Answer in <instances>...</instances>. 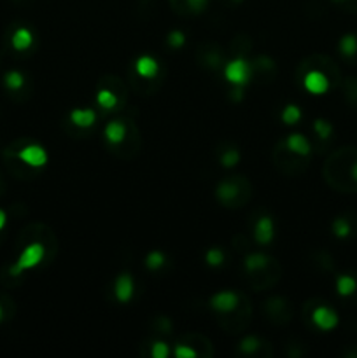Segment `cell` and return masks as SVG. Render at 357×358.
Returning <instances> with one entry per match:
<instances>
[{
  "label": "cell",
  "mask_w": 357,
  "mask_h": 358,
  "mask_svg": "<svg viewBox=\"0 0 357 358\" xmlns=\"http://www.w3.org/2000/svg\"><path fill=\"white\" fill-rule=\"evenodd\" d=\"M356 163L357 149L342 147V149L335 150L322 168V175L329 187L338 192H357V180L354 177Z\"/></svg>",
  "instance_id": "6da1fadb"
},
{
  "label": "cell",
  "mask_w": 357,
  "mask_h": 358,
  "mask_svg": "<svg viewBox=\"0 0 357 358\" xmlns=\"http://www.w3.org/2000/svg\"><path fill=\"white\" fill-rule=\"evenodd\" d=\"M217 199L227 208L244 206L251 198V184L245 177H230L217 185Z\"/></svg>",
  "instance_id": "7a4b0ae2"
},
{
  "label": "cell",
  "mask_w": 357,
  "mask_h": 358,
  "mask_svg": "<svg viewBox=\"0 0 357 358\" xmlns=\"http://www.w3.org/2000/svg\"><path fill=\"white\" fill-rule=\"evenodd\" d=\"M308 156H301L290 150L286 142H280L275 149V166L282 171L284 175H300L307 170Z\"/></svg>",
  "instance_id": "3957f363"
},
{
  "label": "cell",
  "mask_w": 357,
  "mask_h": 358,
  "mask_svg": "<svg viewBox=\"0 0 357 358\" xmlns=\"http://www.w3.org/2000/svg\"><path fill=\"white\" fill-rule=\"evenodd\" d=\"M34 241H38V243L44 245L46 257H48V252L52 254V250L56 252V247H58V241H56L52 231H49L42 224H34V226H28L27 229L21 231L20 238H18V247L23 248V245L27 247L28 243H34Z\"/></svg>",
  "instance_id": "277c9868"
},
{
  "label": "cell",
  "mask_w": 357,
  "mask_h": 358,
  "mask_svg": "<svg viewBox=\"0 0 357 358\" xmlns=\"http://www.w3.org/2000/svg\"><path fill=\"white\" fill-rule=\"evenodd\" d=\"M247 273H248V282H251V285L254 287L255 290H266L279 282L280 275H282V268H280V264L275 261V259L270 257V261L266 262L262 268L254 269V271H247Z\"/></svg>",
  "instance_id": "5b68a950"
},
{
  "label": "cell",
  "mask_w": 357,
  "mask_h": 358,
  "mask_svg": "<svg viewBox=\"0 0 357 358\" xmlns=\"http://www.w3.org/2000/svg\"><path fill=\"white\" fill-rule=\"evenodd\" d=\"M308 70H321L326 77L329 79L331 86H338L340 79V69L336 66V63L332 62L331 58H328L326 55H312L304 59L303 63L300 65V73H307Z\"/></svg>",
  "instance_id": "8992f818"
},
{
  "label": "cell",
  "mask_w": 357,
  "mask_h": 358,
  "mask_svg": "<svg viewBox=\"0 0 357 358\" xmlns=\"http://www.w3.org/2000/svg\"><path fill=\"white\" fill-rule=\"evenodd\" d=\"M42 259H46V247L38 241H34V243H28L27 247H23V252H21L20 259H18L16 264L10 268V275L18 276L24 269H30L34 266L41 264Z\"/></svg>",
  "instance_id": "52a82bcc"
},
{
  "label": "cell",
  "mask_w": 357,
  "mask_h": 358,
  "mask_svg": "<svg viewBox=\"0 0 357 358\" xmlns=\"http://www.w3.org/2000/svg\"><path fill=\"white\" fill-rule=\"evenodd\" d=\"M265 313L272 324L286 325L293 318V308H290L289 301L282 299V297H272L265 303Z\"/></svg>",
  "instance_id": "ba28073f"
},
{
  "label": "cell",
  "mask_w": 357,
  "mask_h": 358,
  "mask_svg": "<svg viewBox=\"0 0 357 358\" xmlns=\"http://www.w3.org/2000/svg\"><path fill=\"white\" fill-rule=\"evenodd\" d=\"M234 311H237L234 317L224 313L226 317L220 320V325L230 332H241L245 327H247L248 320H251V304H248V301L245 299L244 296H240V301H238Z\"/></svg>",
  "instance_id": "9c48e42d"
},
{
  "label": "cell",
  "mask_w": 357,
  "mask_h": 358,
  "mask_svg": "<svg viewBox=\"0 0 357 358\" xmlns=\"http://www.w3.org/2000/svg\"><path fill=\"white\" fill-rule=\"evenodd\" d=\"M224 76L230 83H233L234 86H244L251 80L252 76V66L251 63L245 58H234L233 62H230L224 69Z\"/></svg>",
  "instance_id": "30bf717a"
},
{
  "label": "cell",
  "mask_w": 357,
  "mask_h": 358,
  "mask_svg": "<svg viewBox=\"0 0 357 358\" xmlns=\"http://www.w3.org/2000/svg\"><path fill=\"white\" fill-rule=\"evenodd\" d=\"M18 156L23 163H27L28 166L38 168L44 166L46 161H48V154L42 149L41 145H34V143H28L27 140H20V145H18Z\"/></svg>",
  "instance_id": "8fae6325"
},
{
  "label": "cell",
  "mask_w": 357,
  "mask_h": 358,
  "mask_svg": "<svg viewBox=\"0 0 357 358\" xmlns=\"http://www.w3.org/2000/svg\"><path fill=\"white\" fill-rule=\"evenodd\" d=\"M303 86L307 87L310 93L322 94L331 87V83H329V79L321 72V70H308L303 77Z\"/></svg>",
  "instance_id": "7c38bea8"
},
{
  "label": "cell",
  "mask_w": 357,
  "mask_h": 358,
  "mask_svg": "<svg viewBox=\"0 0 357 358\" xmlns=\"http://www.w3.org/2000/svg\"><path fill=\"white\" fill-rule=\"evenodd\" d=\"M209 0H170V7L178 16H192L203 13Z\"/></svg>",
  "instance_id": "4fadbf2b"
},
{
  "label": "cell",
  "mask_w": 357,
  "mask_h": 358,
  "mask_svg": "<svg viewBox=\"0 0 357 358\" xmlns=\"http://www.w3.org/2000/svg\"><path fill=\"white\" fill-rule=\"evenodd\" d=\"M238 301H240V296L234 292H219L210 299V306L214 308L219 313H230L237 308Z\"/></svg>",
  "instance_id": "5bb4252c"
},
{
  "label": "cell",
  "mask_w": 357,
  "mask_h": 358,
  "mask_svg": "<svg viewBox=\"0 0 357 358\" xmlns=\"http://www.w3.org/2000/svg\"><path fill=\"white\" fill-rule=\"evenodd\" d=\"M312 320L322 331H331L332 327H336L338 324V317L332 310H329L328 306H318L317 310H314L312 313Z\"/></svg>",
  "instance_id": "9a60e30c"
},
{
  "label": "cell",
  "mask_w": 357,
  "mask_h": 358,
  "mask_svg": "<svg viewBox=\"0 0 357 358\" xmlns=\"http://www.w3.org/2000/svg\"><path fill=\"white\" fill-rule=\"evenodd\" d=\"M198 59L202 65L206 66V69H219L220 63H223V55H220V51L216 45L206 44L203 45V48H200Z\"/></svg>",
  "instance_id": "2e32d148"
},
{
  "label": "cell",
  "mask_w": 357,
  "mask_h": 358,
  "mask_svg": "<svg viewBox=\"0 0 357 358\" xmlns=\"http://www.w3.org/2000/svg\"><path fill=\"white\" fill-rule=\"evenodd\" d=\"M340 52L346 62L357 65V34L343 35L342 41H340Z\"/></svg>",
  "instance_id": "e0dca14e"
},
{
  "label": "cell",
  "mask_w": 357,
  "mask_h": 358,
  "mask_svg": "<svg viewBox=\"0 0 357 358\" xmlns=\"http://www.w3.org/2000/svg\"><path fill=\"white\" fill-rule=\"evenodd\" d=\"M125 136H126V121H119V119H115V121L108 122V124L105 126V138L108 140L111 145H118V143H121L122 140H125Z\"/></svg>",
  "instance_id": "ac0fdd59"
},
{
  "label": "cell",
  "mask_w": 357,
  "mask_h": 358,
  "mask_svg": "<svg viewBox=\"0 0 357 358\" xmlns=\"http://www.w3.org/2000/svg\"><path fill=\"white\" fill-rule=\"evenodd\" d=\"M254 236L255 241L261 245L270 243V241L273 240V222L270 217H261V219H259V222L255 224Z\"/></svg>",
  "instance_id": "d6986e66"
},
{
  "label": "cell",
  "mask_w": 357,
  "mask_h": 358,
  "mask_svg": "<svg viewBox=\"0 0 357 358\" xmlns=\"http://www.w3.org/2000/svg\"><path fill=\"white\" fill-rule=\"evenodd\" d=\"M115 296L121 303H126V301L132 299L133 296V282H132V276L128 273H122L121 276L118 278L115 282Z\"/></svg>",
  "instance_id": "ffe728a7"
},
{
  "label": "cell",
  "mask_w": 357,
  "mask_h": 358,
  "mask_svg": "<svg viewBox=\"0 0 357 358\" xmlns=\"http://www.w3.org/2000/svg\"><path fill=\"white\" fill-rule=\"evenodd\" d=\"M286 143L287 147H289L290 150H294L296 154H301V156H308V154H310V142H308L303 135H300V133L290 135L289 138L286 140Z\"/></svg>",
  "instance_id": "44dd1931"
},
{
  "label": "cell",
  "mask_w": 357,
  "mask_h": 358,
  "mask_svg": "<svg viewBox=\"0 0 357 358\" xmlns=\"http://www.w3.org/2000/svg\"><path fill=\"white\" fill-rule=\"evenodd\" d=\"M70 121L74 122L79 128H88V126L93 124L97 121V115H94L93 110H80V108H76V110L70 112Z\"/></svg>",
  "instance_id": "7402d4cb"
},
{
  "label": "cell",
  "mask_w": 357,
  "mask_h": 358,
  "mask_svg": "<svg viewBox=\"0 0 357 358\" xmlns=\"http://www.w3.org/2000/svg\"><path fill=\"white\" fill-rule=\"evenodd\" d=\"M136 72L142 77H147V79H153L158 73V63L156 59H153L150 56H142V58L136 59Z\"/></svg>",
  "instance_id": "603a6c76"
},
{
  "label": "cell",
  "mask_w": 357,
  "mask_h": 358,
  "mask_svg": "<svg viewBox=\"0 0 357 358\" xmlns=\"http://www.w3.org/2000/svg\"><path fill=\"white\" fill-rule=\"evenodd\" d=\"M343 96L352 108H357V77L343 80Z\"/></svg>",
  "instance_id": "cb8c5ba5"
},
{
  "label": "cell",
  "mask_w": 357,
  "mask_h": 358,
  "mask_svg": "<svg viewBox=\"0 0 357 358\" xmlns=\"http://www.w3.org/2000/svg\"><path fill=\"white\" fill-rule=\"evenodd\" d=\"M251 66L252 70H255L258 73H262V76L275 73V63H273V59H270L268 56H258V58L251 63Z\"/></svg>",
  "instance_id": "d4e9b609"
},
{
  "label": "cell",
  "mask_w": 357,
  "mask_h": 358,
  "mask_svg": "<svg viewBox=\"0 0 357 358\" xmlns=\"http://www.w3.org/2000/svg\"><path fill=\"white\" fill-rule=\"evenodd\" d=\"M30 44H31V34L27 30V28H20V30L13 35L14 49H20V51H23V49L30 48Z\"/></svg>",
  "instance_id": "484cf974"
},
{
  "label": "cell",
  "mask_w": 357,
  "mask_h": 358,
  "mask_svg": "<svg viewBox=\"0 0 357 358\" xmlns=\"http://www.w3.org/2000/svg\"><path fill=\"white\" fill-rule=\"evenodd\" d=\"M97 101L98 105H102L104 108H114L119 100L118 96H115V93H112V91L107 90V87H102L97 94Z\"/></svg>",
  "instance_id": "4316f807"
},
{
  "label": "cell",
  "mask_w": 357,
  "mask_h": 358,
  "mask_svg": "<svg viewBox=\"0 0 357 358\" xmlns=\"http://www.w3.org/2000/svg\"><path fill=\"white\" fill-rule=\"evenodd\" d=\"M102 86L107 87V90H111L112 93H115L118 100H122V96H125V93H126L125 86H122V83H121V79H118L115 76H108L107 79L102 80Z\"/></svg>",
  "instance_id": "83f0119b"
},
{
  "label": "cell",
  "mask_w": 357,
  "mask_h": 358,
  "mask_svg": "<svg viewBox=\"0 0 357 358\" xmlns=\"http://www.w3.org/2000/svg\"><path fill=\"white\" fill-rule=\"evenodd\" d=\"M268 261H270L268 255L251 254L247 259H245V269H247V271H254V269L262 268V266H265Z\"/></svg>",
  "instance_id": "f1b7e54d"
},
{
  "label": "cell",
  "mask_w": 357,
  "mask_h": 358,
  "mask_svg": "<svg viewBox=\"0 0 357 358\" xmlns=\"http://www.w3.org/2000/svg\"><path fill=\"white\" fill-rule=\"evenodd\" d=\"M231 48L234 49L233 52L237 55V58H244L245 52H248V49H251V41L247 37H244V35H238V37H234Z\"/></svg>",
  "instance_id": "f546056e"
},
{
  "label": "cell",
  "mask_w": 357,
  "mask_h": 358,
  "mask_svg": "<svg viewBox=\"0 0 357 358\" xmlns=\"http://www.w3.org/2000/svg\"><path fill=\"white\" fill-rule=\"evenodd\" d=\"M336 287H338V292L342 296H350L356 290V280L352 276H340Z\"/></svg>",
  "instance_id": "4dcf8cb0"
},
{
  "label": "cell",
  "mask_w": 357,
  "mask_h": 358,
  "mask_svg": "<svg viewBox=\"0 0 357 358\" xmlns=\"http://www.w3.org/2000/svg\"><path fill=\"white\" fill-rule=\"evenodd\" d=\"M4 83H6V86L9 87L10 91H16L20 90L21 86H23V76H21L20 72H16V70H13V72H7L6 73V79H4Z\"/></svg>",
  "instance_id": "1f68e13d"
},
{
  "label": "cell",
  "mask_w": 357,
  "mask_h": 358,
  "mask_svg": "<svg viewBox=\"0 0 357 358\" xmlns=\"http://www.w3.org/2000/svg\"><path fill=\"white\" fill-rule=\"evenodd\" d=\"M332 231H335L336 236L346 238L352 229H350V222L345 219V217H338V219L332 222Z\"/></svg>",
  "instance_id": "d6a6232c"
},
{
  "label": "cell",
  "mask_w": 357,
  "mask_h": 358,
  "mask_svg": "<svg viewBox=\"0 0 357 358\" xmlns=\"http://www.w3.org/2000/svg\"><path fill=\"white\" fill-rule=\"evenodd\" d=\"M238 161H240V154H238L237 149H227L220 154V163H223V166L231 168L234 164H238Z\"/></svg>",
  "instance_id": "836d02e7"
},
{
  "label": "cell",
  "mask_w": 357,
  "mask_h": 358,
  "mask_svg": "<svg viewBox=\"0 0 357 358\" xmlns=\"http://www.w3.org/2000/svg\"><path fill=\"white\" fill-rule=\"evenodd\" d=\"M301 117V110L296 107V105H287L286 110L282 112V119L284 122H287V124H294V122L300 121Z\"/></svg>",
  "instance_id": "e575fe53"
},
{
  "label": "cell",
  "mask_w": 357,
  "mask_h": 358,
  "mask_svg": "<svg viewBox=\"0 0 357 358\" xmlns=\"http://www.w3.org/2000/svg\"><path fill=\"white\" fill-rule=\"evenodd\" d=\"M314 128H315V131H317L318 138H322V140L329 138V136H331V133H332L331 124H329L328 121H324V119H317V121H315V124H314Z\"/></svg>",
  "instance_id": "d590c367"
},
{
  "label": "cell",
  "mask_w": 357,
  "mask_h": 358,
  "mask_svg": "<svg viewBox=\"0 0 357 358\" xmlns=\"http://www.w3.org/2000/svg\"><path fill=\"white\" fill-rule=\"evenodd\" d=\"M261 348V341L258 338H245L244 341L240 343V352L244 353H254L255 350Z\"/></svg>",
  "instance_id": "8d00e7d4"
},
{
  "label": "cell",
  "mask_w": 357,
  "mask_h": 358,
  "mask_svg": "<svg viewBox=\"0 0 357 358\" xmlns=\"http://www.w3.org/2000/svg\"><path fill=\"white\" fill-rule=\"evenodd\" d=\"M153 327H154V331L156 332H160V334H163V332H172V324H170V320H168L167 317H156L154 318V322H153Z\"/></svg>",
  "instance_id": "74e56055"
},
{
  "label": "cell",
  "mask_w": 357,
  "mask_h": 358,
  "mask_svg": "<svg viewBox=\"0 0 357 358\" xmlns=\"http://www.w3.org/2000/svg\"><path fill=\"white\" fill-rule=\"evenodd\" d=\"M163 262H164V257H163V254H161V252H150V254L147 255L146 264H147V268L156 269V268H160Z\"/></svg>",
  "instance_id": "f35d334b"
},
{
  "label": "cell",
  "mask_w": 357,
  "mask_h": 358,
  "mask_svg": "<svg viewBox=\"0 0 357 358\" xmlns=\"http://www.w3.org/2000/svg\"><path fill=\"white\" fill-rule=\"evenodd\" d=\"M224 261V254L219 250V248H212V250L206 252V262H209L210 266H219L223 264Z\"/></svg>",
  "instance_id": "ab89813d"
},
{
  "label": "cell",
  "mask_w": 357,
  "mask_h": 358,
  "mask_svg": "<svg viewBox=\"0 0 357 358\" xmlns=\"http://www.w3.org/2000/svg\"><path fill=\"white\" fill-rule=\"evenodd\" d=\"M175 357H177V358L196 357V352L191 348V346L186 345V343H181V345L177 346V350H175Z\"/></svg>",
  "instance_id": "60d3db41"
},
{
  "label": "cell",
  "mask_w": 357,
  "mask_h": 358,
  "mask_svg": "<svg viewBox=\"0 0 357 358\" xmlns=\"http://www.w3.org/2000/svg\"><path fill=\"white\" fill-rule=\"evenodd\" d=\"M150 353H153L154 358H167L168 357V346L164 345V343L158 341V343H154Z\"/></svg>",
  "instance_id": "b9f144b4"
},
{
  "label": "cell",
  "mask_w": 357,
  "mask_h": 358,
  "mask_svg": "<svg viewBox=\"0 0 357 358\" xmlns=\"http://www.w3.org/2000/svg\"><path fill=\"white\" fill-rule=\"evenodd\" d=\"M332 2L346 13H357V0H332Z\"/></svg>",
  "instance_id": "7bdbcfd3"
},
{
  "label": "cell",
  "mask_w": 357,
  "mask_h": 358,
  "mask_svg": "<svg viewBox=\"0 0 357 358\" xmlns=\"http://www.w3.org/2000/svg\"><path fill=\"white\" fill-rule=\"evenodd\" d=\"M168 44L172 48H178V45L184 44V34L182 31H172L170 37H168Z\"/></svg>",
  "instance_id": "ee69618b"
},
{
  "label": "cell",
  "mask_w": 357,
  "mask_h": 358,
  "mask_svg": "<svg viewBox=\"0 0 357 358\" xmlns=\"http://www.w3.org/2000/svg\"><path fill=\"white\" fill-rule=\"evenodd\" d=\"M4 226H6V213H4L2 210H0V231L4 229Z\"/></svg>",
  "instance_id": "f6af8a7d"
},
{
  "label": "cell",
  "mask_w": 357,
  "mask_h": 358,
  "mask_svg": "<svg viewBox=\"0 0 357 358\" xmlns=\"http://www.w3.org/2000/svg\"><path fill=\"white\" fill-rule=\"evenodd\" d=\"M223 2L226 3V6H238V3H241L244 0H223Z\"/></svg>",
  "instance_id": "bcb514c9"
},
{
  "label": "cell",
  "mask_w": 357,
  "mask_h": 358,
  "mask_svg": "<svg viewBox=\"0 0 357 358\" xmlns=\"http://www.w3.org/2000/svg\"><path fill=\"white\" fill-rule=\"evenodd\" d=\"M233 98H234V100H240V98H241V90H240V87L233 90Z\"/></svg>",
  "instance_id": "7dc6e473"
},
{
  "label": "cell",
  "mask_w": 357,
  "mask_h": 358,
  "mask_svg": "<svg viewBox=\"0 0 357 358\" xmlns=\"http://www.w3.org/2000/svg\"><path fill=\"white\" fill-rule=\"evenodd\" d=\"M4 317H7V313H6V310H4L2 303H0V322L4 320Z\"/></svg>",
  "instance_id": "c3c4849f"
},
{
  "label": "cell",
  "mask_w": 357,
  "mask_h": 358,
  "mask_svg": "<svg viewBox=\"0 0 357 358\" xmlns=\"http://www.w3.org/2000/svg\"><path fill=\"white\" fill-rule=\"evenodd\" d=\"M345 355H346V357L357 358V346H356V350H352V352H345Z\"/></svg>",
  "instance_id": "681fc988"
},
{
  "label": "cell",
  "mask_w": 357,
  "mask_h": 358,
  "mask_svg": "<svg viewBox=\"0 0 357 358\" xmlns=\"http://www.w3.org/2000/svg\"><path fill=\"white\" fill-rule=\"evenodd\" d=\"M2 240H4V234H2V231H0V243H2Z\"/></svg>",
  "instance_id": "f907efd6"
}]
</instances>
